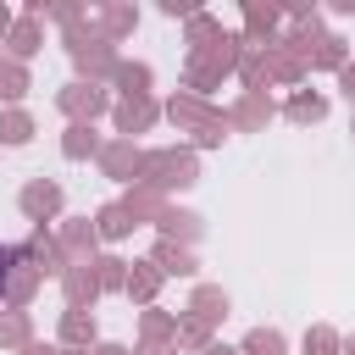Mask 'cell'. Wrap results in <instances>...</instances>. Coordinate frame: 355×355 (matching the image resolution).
Wrapping results in <instances>:
<instances>
[{
    "label": "cell",
    "instance_id": "cell-3",
    "mask_svg": "<svg viewBox=\"0 0 355 355\" xmlns=\"http://www.w3.org/2000/svg\"><path fill=\"white\" fill-rule=\"evenodd\" d=\"M67 55H72V67L83 72V83L111 78V72H116V61H122L100 28H89V33H83V28H72V33H67Z\"/></svg>",
    "mask_w": 355,
    "mask_h": 355
},
{
    "label": "cell",
    "instance_id": "cell-37",
    "mask_svg": "<svg viewBox=\"0 0 355 355\" xmlns=\"http://www.w3.org/2000/svg\"><path fill=\"white\" fill-rule=\"evenodd\" d=\"M222 33H227V28H222L211 11H194V17H189V50H205V44H216Z\"/></svg>",
    "mask_w": 355,
    "mask_h": 355
},
{
    "label": "cell",
    "instance_id": "cell-42",
    "mask_svg": "<svg viewBox=\"0 0 355 355\" xmlns=\"http://www.w3.org/2000/svg\"><path fill=\"white\" fill-rule=\"evenodd\" d=\"M17 355H61V344H44V338H33L28 349H17Z\"/></svg>",
    "mask_w": 355,
    "mask_h": 355
},
{
    "label": "cell",
    "instance_id": "cell-35",
    "mask_svg": "<svg viewBox=\"0 0 355 355\" xmlns=\"http://www.w3.org/2000/svg\"><path fill=\"white\" fill-rule=\"evenodd\" d=\"M239 83H244V94H261L266 89V50H244V61H239Z\"/></svg>",
    "mask_w": 355,
    "mask_h": 355
},
{
    "label": "cell",
    "instance_id": "cell-40",
    "mask_svg": "<svg viewBox=\"0 0 355 355\" xmlns=\"http://www.w3.org/2000/svg\"><path fill=\"white\" fill-rule=\"evenodd\" d=\"M338 89H344V100H349V105H355V61H349V67H344V72H338Z\"/></svg>",
    "mask_w": 355,
    "mask_h": 355
},
{
    "label": "cell",
    "instance_id": "cell-44",
    "mask_svg": "<svg viewBox=\"0 0 355 355\" xmlns=\"http://www.w3.org/2000/svg\"><path fill=\"white\" fill-rule=\"evenodd\" d=\"M11 255H17V250H6V244H0V294H6V272H11Z\"/></svg>",
    "mask_w": 355,
    "mask_h": 355
},
{
    "label": "cell",
    "instance_id": "cell-1",
    "mask_svg": "<svg viewBox=\"0 0 355 355\" xmlns=\"http://www.w3.org/2000/svg\"><path fill=\"white\" fill-rule=\"evenodd\" d=\"M244 33H222L216 44H205V50H189V94H211L227 72H239V61H244Z\"/></svg>",
    "mask_w": 355,
    "mask_h": 355
},
{
    "label": "cell",
    "instance_id": "cell-14",
    "mask_svg": "<svg viewBox=\"0 0 355 355\" xmlns=\"http://www.w3.org/2000/svg\"><path fill=\"white\" fill-rule=\"evenodd\" d=\"M150 261L161 266V277H194V272H200V261H194V250H189V244H172V239H155V250H150Z\"/></svg>",
    "mask_w": 355,
    "mask_h": 355
},
{
    "label": "cell",
    "instance_id": "cell-48",
    "mask_svg": "<svg viewBox=\"0 0 355 355\" xmlns=\"http://www.w3.org/2000/svg\"><path fill=\"white\" fill-rule=\"evenodd\" d=\"M61 355H89V349H61Z\"/></svg>",
    "mask_w": 355,
    "mask_h": 355
},
{
    "label": "cell",
    "instance_id": "cell-5",
    "mask_svg": "<svg viewBox=\"0 0 355 355\" xmlns=\"http://www.w3.org/2000/svg\"><path fill=\"white\" fill-rule=\"evenodd\" d=\"M166 105H155V94H139V100H116L111 105V122H116V139H133V133H150L161 122Z\"/></svg>",
    "mask_w": 355,
    "mask_h": 355
},
{
    "label": "cell",
    "instance_id": "cell-46",
    "mask_svg": "<svg viewBox=\"0 0 355 355\" xmlns=\"http://www.w3.org/2000/svg\"><path fill=\"white\" fill-rule=\"evenodd\" d=\"M205 355H239V349H233V344H211Z\"/></svg>",
    "mask_w": 355,
    "mask_h": 355
},
{
    "label": "cell",
    "instance_id": "cell-34",
    "mask_svg": "<svg viewBox=\"0 0 355 355\" xmlns=\"http://www.w3.org/2000/svg\"><path fill=\"white\" fill-rule=\"evenodd\" d=\"M28 89H33L28 67H22V61H0V100H6V105H17Z\"/></svg>",
    "mask_w": 355,
    "mask_h": 355
},
{
    "label": "cell",
    "instance_id": "cell-27",
    "mask_svg": "<svg viewBox=\"0 0 355 355\" xmlns=\"http://www.w3.org/2000/svg\"><path fill=\"white\" fill-rule=\"evenodd\" d=\"M28 344H33L28 311H0V349H28Z\"/></svg>",
    "mask_w": 355,
    "mask_h": 355
},
{
    "label": "cell",
    "instance_id": "cell-43",
    "mask_svg": "<svg viewBox=\"0 0 355 355\" xmlns=\"http://www.w3.org/2000/svg\"><path fill=\"white\" fill-rule=\"evenodd\" d=\"M89 355H133V349H128V344H94Z\"/></svg>",
    "mask_w": 355,
    "mask_h": 355
},
{
    "label": "cell",
    "instance_id": "cell-7",
    "mask_svg": "<svg viewBox=\"0 0 355 355\" xmlns=\"http://www.w3.org/2000/svg\"><path fill=\"white\" fill-rule=\"evenodd\" d=\"M17 205H22V216H28L33 227H44V222H55V216H61V183H50V178H33V183H22Z\"/></svg>",
    "mask_w": 355,
    "mask_h": 355
},
{
    "label": "cell",
    "instance_id": "cell-45",
    "mask_svg": "<svg viewBox=\"0 0 355 355\" xmlns=\"http://www.w3.org/2000/svg\"><path fill=\"white\" fill-rule=\"evenodd\" d=\"M11 28H17V22H11V11H6V6H0V39H6V33H11Z\"/></svg>",
    "mask_w": 355,
    "mask_h": 355
},
{
    "label": "cell",
    "instance_id": "cell-49",
    "mask_svg": "<svg viewBox=\"0 0 355 355\" xmlns=\"http://www.w3.org/2000/svg\"><path fill=\"white\" fill-rule=\"evenodd\" d=\"M0 61H6V55H0Z\"/></svg>",
    "mask_w": 355,
    "mask_h": 355
},
{
    "label": "cell",
    "instance_id": "cell-26",
    "mask_svg": "<svg viewBox=\"0 0 355 355\" xmlns=\"http://www.w3.org/2000/svg\"><path fill=\"white\" fill-rule=\"evenodd\" d=\"M139 333L155 338V344H178V316L161 311V305H150V311H139Z\"/></svg>",
    "mask_w": 355,
    "mask_h": 355
},
{
    "label": "cell",
    "instance_id": "cell-18",
    "mask_svg": "<svg viewBox=\"0 0 355 355\" xmlns=\"http://www.w3.org/2000/svg\"><path fill=\"white\" fill-rule=\"evenodd\" d=\"M311 72H344L349 67V44L338 39V33H322L316 44H311V61H305Z\"/></svg>",
    "mask_w": 355,
    "mask_h": 355
},
{
    "label": "cell",
    "instance_id": "cell-8",
    "mask_svg": "<svg viewBox=\"0 0 355 355\" xmlns=\"http://www.w3.org/2000/svg\"><path fill=\"white\" fill-rule=\"evenodd\" d=\"M55 239H61V255H67V266H89V261H100V255H94V244H100V227H94L89 216H72V222H61V227H55Z\"/></svg>",
    "mask_w": 355,
    "mask_h": 355
},
{
    "label": "cell",
    "instance_id": "cell-10",
    "mask_svg": "<svg viewBox=\"0 0 355 355\" xmlns=\"http://www.w3.org/2000/svg\"><path fill=\"white\" fill-rule=\"evenodd\" d=\"M139 166H144V150H139L133 139H111V144L100 150V172H105L111 183H139Z\"/></svg>",
    "mask_w": 355,
    "mask_h": 355
},
{
    "label": "cell",
    "instance_id": "cell-30",
    "mask_svg": "<svg viewBox=\"0 0 355 355\" xmlns=\"http://www.w3.org/2000/svg\"><path fill=\"white\" fill-rule=\"evenodd\" d=\"M216 338H211V322H200V316H178V349H194V355H205Z\"/></svg>",
    "mask_w": 355,
    "mask_h": 355
},
{
    "label": "cell",
    "instance_id": "cell-24",
    "mask_svg": "<svg viewBox=\"0 0 355 355\" xmlns=\"http://www.w3.org/2000/svg\"><path fill=\"white\" fill-rule=\"evenodd\" d=\"M283 111H288V122H300V128H311V122H322V116H327V100H322L316 89H294Z\"/></svg>",
    "mask_w": 355,
    "mask_h": 355
},
{
    "label": "cell",
    "instance_id": "cell-15",
    "mask_svg": "<svg viewBox=\"0 0 355 355\" xmlns=\"http://www.w3.org/2000/svg\"><path fill=\"white\" fill-rule=\"evenodd\" d=\"M161 283H166V277H161V266H155V261H133V266H128V300H133V305H144V311H150V305H155V294H161Z\"/></svg>",
    "mask_w": 355,
    "mask_h": 355
},
{
    "label": "cell",
    "instance_id": "cell-4",
    "mask_svg": "<svg viewBox=\"0 0 355 355\" xmlns=\"http://www.w3.org/2000/svg\"><path fill=\"white\" fill-rule=\"evenodd\" d=\"M55 111H61L67 122H89V128H94V116L111 111V94H105L100 83H83V78H78V83H67V89L55 94Z\"/></svg>",
    "mask_w": 355,
    "mask_h": 355
},
{
    "label": "cell",
    "instance_id": "cell-32",
    "mask_svg": "<svg viewBox=\"0 0 355 355\" xmlns=\"http://www.w3.org/2000/svg\"><path fill=\"white\" fill-rule=\"evenodd\" d=\"M122 205H128V211H133V222H155V216H161V205H166V200H161V194H155V189H144V183H133V189H128V194H122Z\"/></svg>",
    "mask_w": 355,
    "mask_h": 355
},
{
    "label": "cell",
    "instance_id": "cell-2",
    "mask_svg": "<svg viewBox=\"0 0 355 355\" xmlns=\"http://www.w3.org/2000/svg\"><path fill=\"white\" fill-rule=\"evenodd\" d=\"M139 183H144V189H155V194L194 189V183H200V161H194V150H178V144H166V150H144Z\"/></svg>",
    "mask_w": 355,
    "mask_h": 355
},
{
    "label": "cell",
    "instance_id": "cell-28",
    "mask_svg": "<svg viewBox=\"0 0 355 355\" xmlns=\"http://www.w3.org/2000/svg\"><path fill=\"white\" fill-rule=\"evenodd\" d=\"M39 39H44V33H39V22H33V17H22V22L6 33V50H11V61H28V55H39Z\"/></svg>",
    "mask_w": 355,
    "mask_h": 355
},
{
    "label": "cell",
    "instance_id": "cell-25",
    "mask_svg": "<svg viewBox=\"0 0 355 355\" xmlns=\"http://www.w3.org/2000/svg\"><path fill=\"white\" fill-rule=\"evenodd\" d=\"M94 227H100V239H128L139 222H133V211H128L122 200H111V205H100V211H94Z\"/></svg>",
    "mask_w": 355,
    "mask_h": 355
},
{
    "label": "cell",
    "instance_id": "cell-31",
    "mask_svg": "<svg viewBox=\"0 0 355 355\" xmlns=\"http://www.w3.org/2000/svg\"><path fill=\"white\" fill-rule=\"evenodd\" d=\"M239 355H288V338L277 327H250L244 344H239Z\"/></svg>",
    "mask_w": 355,
    "mask_h": 355
},
{
    "label": "cell",
    "instance_id": "cell-16",
    "mask_svg": "<svg viewBox=\"0 0 355 355\" xmlns=\"http://www.w3.org/2000/svg\"><path fill=\"white\" fill-rule=\"evenodd\" d=\"M244 44H277V6H244Z\"/></svg>",
    "mask_w": 355,
    "mask_h": 355
},
{
    "label": "cell",
    "instance_id": "cell-13",
    "mask_svg": "<svg viewBox=\"0 0 355 355\" xmlns=\"http://www.w3.org/2000/svg\"><path fill=\"white\" fill-rule=\"evenodd\" d=\"M61 294H67V311H89V305L100 300L94 261H89V266H67V272H61Z\"/></svg>",
    "mask_w": 355,
    "mask_h": 355
},
{
    "label": "cell",
    "instance_id": "cell-11",
    "mask_svg": "<svg viewBox=\"0 0 355 355\" xmlns=\"http://www.w3.org/2000/svg\"><path fill=\"white\" fill-rule=\"evenodd\" d=\"M17 250H22V255H28V261H33V266H39L44 277H61V272H67V255H61V239H55L50 227H33V233H28V239H22Z\"/></svg>",
    "mask_w": 355,
    "mask_h": 355
},
{
    "label": "cell",
    "instance_id": "cell-17",
    "mask_svg": "<svg viewBox=\"0 0 355 355\" xmlns=\"http://www.w3.org/2000/svg\"><path fill=\"white\" fill-rule=\"evenodd\" d=\"M227 311H233V300H227L216 283H194V294H189V316H200V322H211V327H216Z\"/></svg>",
    "mask_w": 355,
    "mask_h": 355
},
{
    "label": "cell",
    "instance_id": "cell-6",
    "mask_svg": "<svg viewBox=\"0 0 355 355\" xmlns=\"http://www.w3.org/2000/svg\"><path fill=\"white\" fill-rule=\"evenodd\" d=\"M166 116H172V128H183V133H205V128H216L227 111H216V105L200 100V94H172V100H166Z\"/></svg>",
    "mask_w": 355,
    "mask_h": 355
},
{
    "label": "cell",
    "instance_id": "cell-36",
    "mask_svg": "<svg viewBox=\"0 0 355 355\" xmlns=\"http://www.w3.org/2000/svg\"><path fill=\"white\" fill-rule=\"evenodd\" d=\"M133 28H139V11H133V6H105V17H100V33H105L111 44H116L122 33H133Z\"/></svg>",
    "mask_w": 355,
    "mask_h": 355
},
{
    "label": "cell",
    "instance_id": "cell-9",
    "mask_svg": "<svg viewBox=\"0 0 355 355\" xmlns=\"http://www.w3.org/2000/svg\"><path fill=\"white\" fill-rule=\"evenodd\" d=\"M39 283H44V272L17 250V255H11V272H6V294H0V300H6V311H28V305H33V294H39Z\"/></svg>",
    "mask_w": 355,
    "mask_h": 355
},
{
    "label": "cell",
    "instance_id": "cell-23",
    "mask_svg": "<svg viewBox=\"0 0 355 355\" xmlns=\"http://www.w3.org/2000/svg\"><path fill=\"white\" fill-rule=\"evenodd\" d=\"M111 83H116L122 100H139V94H150V67H144V61H116Z\"/></svg>",
    "mask_w": 355,
    "mask_h": 355
},
{
    "label": "cell",
    "instance_id": "cell-50",
    "mask_svg": "<svg viewBox=\"0 0 355 355\" xmlns=\"http://www.w3.org/2000/svg\"><path fill=\"white\" fill-rule=\"evenodd\" d=\"M349 133H355V128H349Z\"/></svg>",
    "mask_w": 355,
    "mask_h": 355
},
{
    "label": "cell",
    "instance_id": "cell-33",
    "mask_svg": "<svg viewBox=\"0 0 355 355\" xmlns=\"http://www.w3.org/2000/svg\"><path fill=\"white\" fill-rule=\"evenodd\" d=\"M33 139V116L22 105H6L0 111V144H28Z\"/></svg>",
    "mask_w": 355,
    "mask_h": 355
},
{
    "label": "cell",
    "instance_id": "cell-12",
    "mask_svg": "<svg viewBox=\"0 0 355 355\" xmlns=\"http://www.w3.org/2000/svg\"><path fill=\"white\" fill-rule=\"evenodd\" d=\"M272 116H277V105H272V94H266V89H261V94H239V105L227 111V122H233L239 133H261Z\"/></svg>",
    "mask_w": 355,
    "mask_h": 355
},
{
    "label": "cell",
    "instance_id": "cell-29",
    "mask_svg": "<svg viewBox=\"0 0 355 355\" xmlns=\"http://www.w3.org/2000/svg\"><path fill=\"white\" fill-rule=\"evenodd\" d=\"M128 266H133V261H122V255H100V261H94L100 294H128Z\"/></svg>",
    "mask_w": 355,
    "mask_h": 355
},
{
    "label": "cell",
    "instance_id": "cell-38",
    "mask_svg": "<svg viewBox=\"0 0 355 355\" xmlns=\"http://www.w3.org/2000/svg\"><path fill=\"white\" fill-rule=\"evenodd\" d=\"M300 349H305V355H338V349H344V338H338V333H333L327 322H316V327H305Z\"/></svg>",
    "mask_w": 355,
    "mask_h": 355
},
{
    "label": "cell",
    "instance_id": "cell-21",
    "mask_svg": "<svg viewBox=\"0 0 355 355\" xmlns=\"http://www.w3.org/2000/svg\"><path fill=\"white\" fill-rule=\"evenodd\" d=\"M94 333H100V327H94V311H61V338H55V344H61V349H89Z\"/></svg>",
    "mask_w": 355,
    "mask_h": 355
},
{
    "label": "cell",
    "instance_id": "cell-19",
    "mask_svg": "<svg viewBox=\"0 0 355 355\" xmlns=\"http://www.w3.org/2000/svg\"><path fill=\"white\" fill-rule=\"evenodd\" d=\"M100 150H105V144H100V133H94L89 122H67V133H61V155H67V161H89V155L100 161Z\"/></svg>",
    "mask_w": 355,
    "mask_h": 355
},
{
    "label": "cell",
    "instance_id": "cell-39",
    "mask_svg": "<svg viewBox=\"0 0 355 355\" xmlns=\"http://www.w3.org/2000/svg\"><path fill=\"white\" fill-rule=\"evenodd\" d=\"M133 355H178V344H155V338H139Z\"/></svg>",
    "mask_w": 355,
    "mask_h": 355
},
{
    "label": "cell",
    "instance_id": "cell-22",
    "mask_svg": "<svg viewBox=\"0 0 355 355\" xmlns=\"http://www.w3.org/2000/svg\"><path fill=\"white\" fill-rule=\"evenodd\" d=\"M300 78H305V61L288 44H266V83H300Z\"/></svg>",
    "mask_w": 355,
    "mask_h": 355
},
{
    "label": "cell",
    "instance_id": "cell-20",
    "mask_svg": "<svg viewBox=\"0 0 355 355\" xmlns=\"http://www.w3.org/2000/svg\"><path fill=\"white\" fill-rule=\"evenodd\" d=\"M155 227H161V239H172V244H194V239H200V216H194V211H178V205H161Z\"/></svg>",
    "mask_w": 355,
    "mask_h": 355
},
{
    "label": "cell",
    "instance_id": "cell-47",
    "mask_svg": "<svg viewBox=\"0 0 355 355\" xmlns=\"http://www.w3.org/2000/svg\"><path fill=\"white\" fill-rule=\"evenodd\" d=\"M338 355H355V333H349V338H344V349H338Z\"/></svg>",
    "mask_w": 355,
    "mask_h": 355
},
{
    "label": "cell",
    "instance_id": "cell-41",
    "mask_svg": "<svg viewBox=\"0 0 355 355\" xmlns=\"http://www.w3.org/2000/svg\"><path fill=\"white\" fill-rule=\"evenodd\" d=\"M161 11H166V17H194V6H189V0H161Z\"/></svg>",
    "mask_w": 355,
    "mask_h": 355
}]
</instances>
